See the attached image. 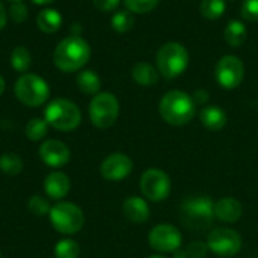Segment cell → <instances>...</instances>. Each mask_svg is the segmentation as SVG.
<instances>
[{
	"mask_svg": "<svg viewBox=\"0 0 258 258\" xmlns=\"http://www.w3.org/2000/svg\"><path fill=\"white\" fill-rule=\"evenodd\" d=\"M242 17L246 21H258V0H243Z\"/></svg>",
	"mask_w": 258,
	"mask_h": 258,
	"instance_id": "cell-33",
	"label": "cell"
},
{
	"mask_svg": "<svg viewBox=\"0 0 258 258\" xmlns=\"http://www.w3.org/2000/svg\"><path fill=\"white\" fill-rule=\"evenodd\" d=\"M70 178L63 172H51L44 180V190L51 200L65 198L70 192Z\"/></svg>",
	"mask_w": 258,
	"mask_h": 258,
	"instance_id": "cell-17",
	"label": "cell"
},
{
	"mask_svg": "<svg viewBox=\"0 0 258 258\" xmlns=\"http://www.w3.org/2000/svg\"><path fill=\"white\" fill-rule=\"evenodd\" d=\"M200 121L204 128L210 132H219L227 125V113L218 106H206L200 112Z\"/></svg>",
	"mask_w": 258,
	"mask_h": 258,
	"instance_id": "cell-18",
	"label": "cell"
},
{
	"mask_svg": "<svg viewBox=\"0 0 258 258\" xmlns=\"http://www.w3.org/2000/svg\"><path fill=\"white\" fill-rule=\"evenodd\" d=\"M6 20H8L6 9L3 8V5H2V2H0V30L5 27V24H6Z\"/></svg>",
	"mask_w": 258,
	"mask_h": 258,
	"instance_id": "cell-36",
	"label": "cell"
},
{
	"mask_svg": "<svg viewBox=\"0 0 258 258\" xmlns=\"http://www.w3.org/2000/svg\"><path fill=\"white\" fill-rule=\"evenodd\" d=\"M150 246L160 254H175L183 245L180 230L171 224H159L148 234Z\"/></svg>",
	"mask_w": 258,
	"mask_h": 258,
	"instance_id": "cell-11",
	"label": "cell"
},
{
	"mask_svg": "<svg viewBox=\"0 0 258 258\" xmlns=\"http://www.w3.org/2000/svg\"><path fill=\"white\" fill-rule=\"evenodd\" d=\"M92 2L97 9H100L103 12H109V11L116 9L121 0H92Z\"/></svg>",
	"mask_w": 258,
	"mask_h": 258,
	"instance_id": "cell-34",
	"label": "cell"
},
{
	"mask_svg": "<svg viewBox=\"0 0 258 258\" xmlns=\"http://www.w3.org/2000/svg\"><path fill=\"white\" fill-rule=\"evenodd\" d=\"M9 14H11V18L15 23H23V21L27 20L29 11H27V6L23 2H12L11 9H9Z\"/></svg>",
	"mask_w": 258,
	"mask_h": 258,
	"instance_id": "cell-32",
	"label": "cell"
},
{
	"mask_svg": "<svg viewBox=\"0 0 258 258\" xmlns=\"http://www.w3.org/2000/svg\"><path fill=\"white\" fill-rule=\"evenodd\" d=\"M39 157L47 166L60 168L70 162V150L57 139H47L39 147Z\"/></svg>",
	"mask_w": 258,
	"mask_h": 258,
	"instance_id": "cell-14",
	"label": "cell"
},
{
	"mask_svg": "<svg viewBox=\"0 0 258 258\" xmlns=\"http://www.w3.org/2000/svg\"><path fill=\"white\" fill-rule=\"evenodd\" d=\"M157 71L166 79L181 76L189 65V51L180 42H166L156 56Z\"/></svg>",
	"mask_w": 258,
	"mask_h": 258,
	"instance_id": "cell-4",
	"label": "cell"
},
{
	"mask_svg": "<svg viewBox=\"0 0 258 258\" xmlns=\"http://www.w3.org/2000/svg\"><path fill=\"white\" fill-rule=\"evenodd\" d=\"M44 119L48 125L60 132H71L79 127L82 115L79 107L65 98L53 100L44 110Z\"/></svg>",
	"mask_w": 258,
	"mask_h": 258,
	"instance_id": "cell-5",
	"label": "cell"
},
{
	"mask_svg": "<svg viewBox=\"0 0 258 258\" xmlns=\"http://www.w3.org/2000/svg\"><path fill=\"white\" fill-rule=\"evenodd\" d=\"M80 246L73 239H63L57 242L54 248V257L56 258H79Z\"/></svg>",
	"mask_w": 258,
	"mask_h": 258,
	"instance_id": "cell-27",
	"label": "cell"
},
{
	"mask_svg": "<svg viewBox=\"0 0 258 258\" xmlns=\"http://www.w3.org/2000/svg\"><path fill=\"white\" fill-rule=\"evenodd\" d=\"M119 115L118 98L110 92H98L89 104V118L97 128L112 127Z\"/></svg>",
	"mask_w": 258,
	"mask_h": 258,
	"instance_id": "cell-8",
	"label": "cell"
},
{
	"mask_svg": "<svg viewBox=\"0 0 258 258\" xmlns=\"http://www.w3.org/2000/svg\"><path fill=\"white\" fill-rule=\"evenodd\" d=\"M248 38V29L243 21L240 20H231L225 30H224V39L230 47L239 48L246 42Z\"/></svg>",
	"mask_w": 258,
	"mask_h": 258,
	"instance_id": "cell-19",
	"label": "cell"
},
{
	"mask_svg": "<svg viewBox=\"0 0 258 258\" xmlns=\"http://www.w3.org/2000/svg\"><path fill=\"white\" fill-rule=\"evenodd\" d=\"M132 171L133 162L127 154L122 153H113L107 156L100 166L101 177L109 181H121L127 178L132 174Z\"/></svg>",
	"mask_w": 258,
	"mask_h": 258,
	"instance_id": "cell-13",
	"label": "cell"
},
{
	"mask_svg": "<svg viewBox=\"0 0 258 258\" xmlns=\"http://www.w3.org/2000/svg\"><path fill=\"white\" fill-rule=\"evenodd\" d=\"M3 91H5V80H3V77L0 76V95L3 94Z\"/></svg>",
	"mask_w": 258,
	"mask_h": 258,
	"instance_id": "cell-38",
	"label": "cell"
},
{
	"mask_svg": "<svg viewBox=\"0 0 258 258\" xmlns=\"http://www.w3.org/2000/svg\"><path fill=\"white\" fill-rule=\"evenodd\" d=\"M15 97L20 103L29 107H38L44 104L50 97V88L47 82L36 74H23L15 82Z\"/></svg>",
	"mask_w": 258,
	"mask_h": 258,
	"instance_id": "cell-6",
	"label": "cell"
},
{
	"mask_svg": "<svg viewBox=\"0 0 258 258\" xmlns=\"http://www.w3.org/2000/svg\"><path fill=\"white\" fill-rule=\"evenodd\" d=\"M48 132V124L45 119H41V118H32L27 124H26V136L30 139V141H39L42 138H45Z\"/></svg>",
	"mask_w": 258,
	"mask_h": 258,
	"instance_id": "cell-26",
	"label": "cell"
},
{
	"mask_svg": "<svg viewBox=\"0 0 258 258\" xmlns=\"http://www.w3.org/2000/svg\"><path fill=\"white\" fill-rule=\"evenodd\" d=\"M77 86L83 94L88 95H97L101 88V80L97 73L92 70H83L77 74Z\"/></svg>",
	"mask_w": 258,
	"mask_h": 258,
	"instance_id": "cell-22",
	"label": "cell"
},
{
	"mask_svg": "<svg viewBox=\"0 0 258 258\" xmlns=\"http://www.w3.org/2000/svg\"><path fill=\"white\" fill-rule=\"evenodd\" d=\"M30 63H32V57H30V53L26 47L23 45H18L12 50L11 53V65L15 71L18 73H24L30 68Z\"/></svg>",
	"mask_w": 258,
	"mask_h": 258,
	"instance_id": "cell-23",
	"label": "cell"
},
{
	"mask_svg": "<svg viewBox=\"0 0 258 258\" xmlns=\"http://www.w3.org/2000/svg\"><path fill=\"white\" fill-rule=\"evenodd\" d=\"M0 258H2V254H0Z\"/></svg>",
	"mask_w": 258,
	"mask_h": 258,
	"instance_id": "cell-41",
	"label": "cell"
},
{
	"mask_svg": "<svg viewBox=\"0 0 258 258\" xmlns=\"http://www.w3.org/2000/svg\"><path fill=\"white\" fill-rule=\"evenodd\" d=\"M36 24L38 27L45 32V33H54L60 29L62 26V15L59 14V11L47 8L42 9L38 17H36Z\"/></svg>",
	"mask_w": 258,
	"mask_h": 258,
	"instance_id": "cell-20",
	"label": "cell"
},
{
	"mask_svg": "<svg viewBox=\"0 0 258 258\" xmlns=\"http://www.w3.org/2000/svg\"><path fill=\"white\" fill-rule=\"evenodd\" d=\"M124 216L133 224H144L150 218V207L147 200L141 197H128L122 204Z\"/></svg>",
	"mask_w": 258,
	"mask_h": 258,
	"instance_id": "cell-16",
	"label": "cell"
},
{
	"mask_svg": "<svg viewBox=\"0 0 258 258\" xmlns=\"http://www.w3.org/2000/svg\"><path fill=\"white\" fill-rule=\"evenodd\" d=\"M48 215L54 230L60 234H76L85 224V215L82 209L68 201L53 206Z\"/></svg>",
	"mask_w": 258,
	"mask_h": 258,
	"instance_id": "cell-7",
	"label": "cell"
},
{
	"mask_svg": "<svg viewBox=\"0 0 258 258\" xmlns=\"http://www.w3.org/2000/svg\"><path fill=\"white\" fill-rule=\"evenodd\" d=\"M150 258H166V257H163V255H153V257H150Z\"/></svg>",
	"mask_w": 258,
	"mask_h": 258,
	"instance_id": "cell-39",
	"label": "cell"
},
{
	"mask_svg": "<svg viewBox=\"0 0 258 258\" xmlns=\"http://www.w3.org/2000/svg\"><path fill=\"white\" fill-rule=\"evenodd\" d=\"M194 101H195V104H204L207 100H209V92L207 91H204V89H198L195 94H194Z\"/></svg>",
	"mask_w": 258,
	"mask_h": 258,
	"instance_id": "cell-35",
	"label": "cell"
},
{
	"mask_svg": "<svg viewBox=\"0 0 258 258\" xmlns=\"http://www.w3.org/2000/svg\"><path fill=\"white\" fill-rule=\"evenodd\" d=\"M242 215H243V206L234 197H224L215 203V219L221 222L234 224L242 218Z\"/></svg>",
	"mask_w": 258,
	"mask_h": 258,
	"instance_id": "cell-15",
	"label": "cell"
},
{
	"mask_svg": "<svg viewBox=\"0 0 258 258\" xmlns=\"http://www.w3.org/2000/svg\"><path fill=\"white\" fill-rule=\"evenodd\" d=\"M180 221L192 233L210 230L215 221V203L210 197L194 195L183 200L180 206Z\"/></svg>",
	"mask_w": 258,
	"mask_h": 258,
	"instance_id": "cell-1",
	"label": "cell"
},
{
	"mask_svg": "<svg viewBox=\"0 0 258 258\" xmlns=\"http://www.w3.org/2000/svg\"><path fill=\"white\" fill-rule=\"evenodd\" d=\"M27 207H29L30 213H33V215H36V216H44V215L50 213V210H51L48 201H47L45 198L39 197V195L32 197V198L29 200V203H27Z\"/></svg>",
	"mask_w": 258,
	"mask_h": 258,
	"instance_id": "cell-31",
	"label": "cell"
},
{
	"mask_svg": "<svg viewBox=\"0 0 258 258\" xmlns=\"http://www.w3.org/2000/svg\"><path fill=\"white\" fill-rule=\"evenodd\" d=\"M132 77L141 86H153L159 80V71L153 65L141 62V63H136L133 67Z\"/></svg>",
	"mask_w": 258,
	"mask_h": 258,
	"instance_id": "cell-21",
	"label": "cell"
},
{
	"mask_svg": "<svg viewBox=\"0 0 258 258\" xmlns=\"http://www.w3.org/2000/svg\"><path fill=\"white\" fill-rule=\"evenodd\" d=\"M216 82L225 89L237 88L245 77V67L242 60L236 56H224L215 70Z\"/></svg>",
	"mask_w": 258,
	"mask_h": 258,
	"instance_id": "cell-12",
	"label": "cell"
},
{
	"mask_svg": "<svg viewBox=\"0 0 258 258\" xmlns=\"http://www.w3.org/2000/svg\"><path fill=\"white\" fill-rule=\"evenodd\" d=\"M32 2L36 5H48V3H53L54 0H32Z\"/></svg>",
	"mask_w": 258,
	"mask_h": 258,
	"instance_id": "cell-37",
	"label": "cell"
},
{
	"mask_svg": "<svg viewBox=\"0 0 258 258\" xmlns=\"http://www.w3.org/2000/svg\"><path fill=\"white\" fill-rule=\"evenodd\" d=\"M91 57L89 44L79 35L62 39L53 54L54 65L63 73H73L83 68Z\"/></svg>",
	"mask_w": 258,
	"mask_h": 258,
	"instance_id": "cell-3",
	"label": "cell"
},
{
	"mask_svg": "<svg viewBox=\"0 0 258 258\" xmlns=\"http://www.w3.org/2000/svg\"><path fill=\"white\" fill-rule=\"evenodd\" d=\"M9 2H21V0H9Z\"/></svg>",
	"mask_w": 258,
	"mask_h": 258,
	"instance_id": "cell-40",
	"label": "cell"
},
{
	"mask_svg": "<svg viewBox=\"0 0 258 258\" xmlns=\"http://www.w3.org/2000/svg\"><path fill=\"white\" fill-rule=\"evenodd\" d=\"M0 169L6 175H18L23 169V160L15 153H6L0 157Z\"/></svg>",
	"mask_w": 258,
	"mask_h": 258,
	"instance_id": "cell-24",
	"label": "cell"
},
{
	"mask_svg": "<svg viewBox=\"0 0 258 258\" xmlns=\"http://www.w3.org/2000/svg\"><path fill=\"white\" fill-rule=\"evenodd\" d=\"M141 192L144 198H147L151 203H160L165 201L172 189L169 175L157 168L147 169L141 177Z\"/></svg>",
	"mask_w": 258,
	"mask_h": 258,
	"instance_id": "cell-9",
	"label": "cell"
},
{
	"mask_svg": "<svg viewBox=\"0 0 258 258\" xmlns=\"http://www.w3.org/2000/svg\"><path fill=\"white\" fill-rule=\"evenodd\" d=\"M135 24V18L130 11H118L112 17V27L118 33H125L128 32Z\"/></svg>",
	"mask_w": 258,
	"mask_h": 258,
	"instance_id": "cell-28",
	"label": "cell"
},
{
	"mask_svg": "<svg viewBox=\"0 0 258 258\" xmlns=\"http://www.w3.org/2000/svg\"><path fill=\"white\" fill-rule=\"evenodd\" d=\"M124 3L130 12L147 14L159 5V0H124Z\"/></svg>",
	"mask_w": 258,
	"mask_h": 258,
	"instance_id": "cell-30",
	"label": "cell"
},
{
	"mask_svg": "<svg viewBox=\"0 0 258 258\" xmlns=\"http://www.w3.org/2000/svg\"><path fill=\"white\" fill-rule=\"evenodd\" d=\"M159 113L169 125L183 127L195 118L197 104L189 94L183 91H169L160 100Z\"/></svg>",
	"mask_w": 258,
	"mask_h": 258,
	"instance_id": "cell-2",
	"label": "cell"
},
{
	"mask_svg": "<svg viewBox=\"0 0 258 258\" xmlns=\"http://www.w3.org/2000/svg\"><path fill=\"white\" fill-rule=\"evenodd\" d=\"M227 8V0H201V14L209 20L219 18Z\"/></svg>",
	"mask_w": 258,
	"mask_h": 258,
	"instance_id": "cell-25",
	"label": "cell"
},
{
	"mask_svg": "<svg viewBox=\"0 0 258 258\" xmlns=\"http://www.w3.org/2000/svg\"><path fill=\"white\" fill-rule=\"evenodd\" d=\"M207 243L203 242H194L186 249L180 248L175 252V258H204L207 255Z\"/></svg>",
	"mask_w": 258,
	"mask_h": 258,
	"instance_id": "cell-29",
	"label": "cell"
},
{
	"mask_svg": "<svg viewBox=\"0 0 258 258\" xmlns=\"http://www.w3.org/2000/svg\"><path fill=\"white\" fill-rule=\"evenodd\" d=\"M207 248L222 258L237 255L242 249V236L231 228H215L207 236Z\"/></svg>",
	"mask_w": 258,
	"mask_h": 258,
	"instance_id": "cell-10",
	"label": "cell"
}]
</instances>
